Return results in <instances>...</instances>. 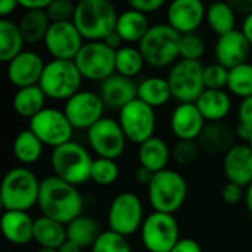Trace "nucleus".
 Wrapping results in <instances>:
<instances>
[{
    "instance_id": "nucleus-1",
    "label": "nucleus",
    "mask_w": 252,
    "mask_h": 252,
    "mask_svg": "<svg viewBox=\"0 0 252 252\" xmlns=\"http://www.w3.org/2000/svg\"><path fill=\"white\" fill-rule=\"evenodd\" d=\"M37 207L44 217L66 226L83 214L84 199L77 186L53 174L41 180Z\"/></svg>"
},
{
    "instance_id": "nucleus-2",
    "label": "nucleus",
    "mask_w": 252,
    "mask_h": 252,
    "mask_svg": "<svg viewBox=\"0 0 252 252\" xmlns=\"http://www.w3.org/2000/svg\"><path fill=\"white\" fill-rule=\"evenodd\" d=\"M118 12L108 0H81L72 22L86 41H103L115 31Z\"/></svg>"
},
{
    "instance_id": "nucleus-3",
    "label": "nucleus",
    "mask_w": 252,
    "mask_h": 252,
    "mask_svg": "<svg viewBox=\"0 0 252 252\" xmlns=\"http://www.w3.org/2000/svg\"><path fill=\"white\" fill-rule=\"evenodd\" d=\"M41 182L27 167L9 170L1 182L0 201L4 211H28L38 204Z\"/></svg>"
},
{
    "instance_id": "nucleus-4",
    "label": "nucleus",
    "mask_w": 252,
    "mask_h": 252,
    "mask_svg": "<svg viewBox=\"0 0 252 252\" xmlns=\"http://www.w3.org/2000/svg\"><path fill=\"white\" fill-rule=\"evenodd\" d=\"M180 40L182 34L168 24H155L149 28L137 47L148 65L165 68L174 65L177 58H180Z\"/></svg>"
},
{
    "instance_id": "nucleus-5",
    "label": "nucleus",
    "mask_w": 252,
    "mask_h": 252,
    "mask_svg": "<svg viewBox=\"0 0 252 252\" xmlns=\"http://www.w3.org/2000/svg\"><path fill=\"white\" fill-rule=\"evenodd\" d=\"M93 158L90 152L78 142H68L55 148L50 155V164L55 176L78 186L90 180Z\"/></svg>"
},
{
    "instance_id": "nucleus-6",
    "label": "nucleus",
    "mask_w": 252,
    "mask_h": 252,
    "mask_svg": "<svg viewBox=\"0 0 252 252\" xmlns=\"http://www.w3.org/2000/svg\"><path fill=\"white\" fill-rule=\"evenodd\" d=\"M188 198V183L176 170L167 168L154 176L148 186V201L154 211L174 214Z\"/></svg>"
},
{
    "instance_id": "nucleus-7",
    "label": "nucleus",
    "mask_w": 252,
    "mask_h": 252,
    "mask_svg": "<svg viewBox=\"0 0 252 252\" xmlns=\"http://www.w3.org/2000/svg\"><path fill=\"white\" fill-rule=\"evenodd\" d=\"M83 80L74 61L52 59L46 63L38 86L47 99L66 102L81 90Z\"/></svg>"
},
{
    "instance_id": "nucleus-8",
    "label": "nucleus",
    "mask_w": 252,
    "mask_h": 252,
    "mask_svg": "<svg viewBox=\"0 0 252 252\" xmlns=\"http://www.w3.org/2000/svg\"><path fill=\"white\" fill-rule=\"evenodd\" d=\"M173 99L179 103H195L204 93V65L198 61H177L167 75Z\"/></svg>"
},
{
    "instance_id": "nucleus-9",
    "label": "nucleus",
    "mask_w": 252,
    "mask_h": 252,
    "mask_svg": "<svg viewBox=\"0 0 252 252\" xmlns=\"http://www.w3.org/2000/svg\"><path fill=\"white\" fill-rule=\"evenodd\" d=\"M142 244L148 252H171L182 239L180 226L174 214L151 213L140 229Z\"/></svg>"
},
{
    "instance_id": "nucleus-10",
    "label": "nucleus",
    "mask_w": 252,
    "mask_h": 252,
    "mask_svg": "<svg viewBox=\"0 0 252 252\" xmlns=\"http://www.w3.org/2000/svg\"><path fill=\"white\" fill-rule=\"evenodd\" d=\"M145 219L146 217L142 199L133 192L118 193L112 199L108 210L109 230L126 238L139 232Z\"/></svg>"
},
{
    "instance_id": "nucleus-11",
    "label": "nucleus",
    "mask_w": 252,
    "mask_h": 252,
    "mask_svg": "<svg viewBox=\"0 0 252 252\" xmlns=\"http://www.w3.org/2000/svg\"><path fill=\"white\" fill-rule=\"evenodd\" d=\"M117 52L103 41H84L74 59L81 77L90 81H105L115 74Z\"/></svg>"
},
{
    "instance_id": "nucleus-12",
    "label": "nucleus",
    "mask_w": 252,
    "mask_h": 252,
    "mask_svg": "<svg viewBox=\"0 0 252 252\" xmlns=\"http://www.w3.org/2000/svg\"><path fill=\"white\" fill-rule=\"evenodd\" d=\"M28 128L41 140L44 146L59 148L72 140L74 127L68 121L63 111L46 106L41 112L32 117Z\"/></svg>"
},
{
    "instance_id": "nucleus-13",
    "label": "nucleus",
    "mask_w": 252,
    "mask_h": 252,
    "mask_svg": "<svg viewBox=\"0 0 252 252\" xmlns=\"http://www.w3.org/2000/svg\"><path fill=\"white\" fill-rule=\"evenodd\" d=\"M118 123L127 140L136 145H142L155 136L157 114L154 108L140 99H134L121 111H118Z\"/></svg>"
},
{
    "instance_id": "nucleus-14",
    "label": "nucleus",
    "mask_w": 252,
    "mask_h": 252,
    "mask_svg": "<svg viewBox=\"0 0 252 252\" xmlns=\"http://www.w3.org/2000/svg\"><path fill=\"white\" fill-rule=\"evenodd\" d=\"M87 142L97 158L117 161L126 151L127 137L118 120L103 117L87 130Z\"/></svg>"
},
{
    "instance_id": "nucleus-15",
    "label": "nucleus",
    "mask_w": 252,
    "mask_h": 252,
    "mask_svg": "<svg viewBox=\"0 0 252 252\" xmlns=\"http://www.w3.org/2000/svg\"><path fill=\"white\" fill-rule=\"evenodd\" d=\"M105 103L99 93L80 90L63 105V112L74 130H89L103 118Z\"/></svg>"
},
{
    "instance_id": "nucleus-16",
    "label": "nucleus",
    "mask_w": 252,
    "mask_h": 252,
    "mask_svg": "<svg viewBox=\"0 0 252 252\" xmlns=\"http://www.w3.org/2000/svg\"><path fill=\"white\" fill-rule=\"evenodd\" d=\"M43 43L53 59L74 61L84 44V38L72 21L52 22Z\"/></svg>"
},
{
    "instance_id": "nucleus-17",
    "label": "nucleus",
    "mask_w": 252,
    "mask_h": 252,
    "mask_svg": "<svg viewBox=\"0 0 252 252\" xmlns=\"http://www.w3.org/2000/svg\"><path fill=\"white\" fill-rule=\"evenodd\" d=\"M207 7L201 0H174L167 7V24L179 34H193L205 21Z\"/></svg>"
},
{
    "instance_id": "nucleus-18",
    "label": "nucleus",
    "mask_w": 252,
    "mask_h": 252,
    "mask_svg": "<svg viewBox=\"0 0 252 252\" xmlns=\"http://www.w3.org/2000/svg\"><path fill=\"white\" fill-rule=\"evenodd\" d=\"M44 66L46 62L38 53L34 50H24L7 63V78L18 89L37 86Z\"/></svg>"
},
{
    "instance_id": "nucleus-19",
    "label": "nucleus",
    "mask_w": 252,
    "mask_h": 252,
    "mask_svg": "<svg viewBox=\"0 0 252 252\" xmlns=\"http://www.w3.org/2000/svg\"><path fill=\"white\" fill-rule=\"evenodd\" d=\"M250 52L251 44L248 43L241 30H233L224 35H220L214 47L216 62L227 69L248 62Z\"/></svg>"
},
{
    "instance_id": "nucleus-20",
    "label": "nucleus",
    "mask_w": 252,
    "mask_h": 252,
    "mask_svg": "<svg viewBox=\"0 0 252 252\" xmlns=\"http://www.w3.org/2000/svg\"><path fill=\"white\" fill-rule=\"evenodd\" d=\"M205 124L195 103H179L170 118V128L177 140H198Z\"/></svg>"
},
{
    "instance_id": "nucleus-21",
    "label": "nucleus",
    "mask_w": 252,
    "mask_h": 252,
    "mask_svg": "<svg viewBox=\"0 0 252 252\" xmlns=\"http://www.w3.org/2000/svg\"><path fill=\"white\" fill-rule=\"evenodd\" d=\"M223 171L227 182L241 188L252 185V149L248 143H236L223 159Z\"/></svg>"
},
{
    "instance_id": "nucleus-22",
    "label": "nucleus",
    "mask_w": 252,
    "mask_h": 252,
    "mask_svg": "<svg viewBox=\"0 0 252 252\" xmlns=\"http://www.w3.org/2000/svg\"><path fill=\"white\" fill-rule=\"evenodd\" d=\"M137 83L120 74H114L99 86V94L109 109L121 111L126 105L137 99Z\"/></svg>"
},
{
    "instance_id": "nucleus-23",
    "label": "nucleus",
    "mask_w": 252,
    "mask_h": 252,
    "mask_svg": "<svg viewBox=\"0 0 252 252\" xmlns=\"http://www.w3.org/2000/svg\"><path fill=\"white\" fill-rule=\"evenodd\" d=\"M236 130L224 121L207 123L198 143L201 151L210 155H226L236 145Z\"/></svg>"
},
{
    "instance_id": "nucleus-24",
    "label": "nucleus",
    "mask_w": 252,
    "mask_h": 252,
    "mask_svg": "<svg viewBox=\"0 0 252 252\" xmlns=\"http://www.w3.org/2000/svg\"><path fill=\"white\" fill-rule=\"evenodd\" d=\"M34 221L25 211H4L1 216L3 236L13 245H27L34 241Z\"/></svg>"
},
{
    "instance_id": "nucleus-25",
    "label": "nucleus",
    "mask_w": 252,
    "mask_h": 252,
    "mask_svg": "<svg viewBox=\"0 0 252 252\" xmlns=\"http://www.w3.org/2000/svg\"><path fill=\"white\" fill-rule=\"evenodd\" d=\"M137 158L142 167L157 174L167 170V165L171 159V148L164 139L154 136L145 143L139 145Z\"/></svg>"
},
{
    "instance_id": "nucleus-26",
    "label": "nucleus",
    "mask_w": 252,
    "mask_h": 252,
    "mask_svg": "<svg viewBox=\"0 0 252 252\" xmlns=\"http://www.w3.org/2000/svg\"><path fill=\"white\" fill-rule=\"evenodd\" d=\"M151 27L152 25H149L148 15L128 7L118 15L115 31L126 44L133 46L134 43L139 44L142 41V38L146 35Z\"/></svg>"
},
{
    "instance_id": "nucleus-27",
    "label": "nucleus",
    "mask_w": 252,
    "mask_h": 252,
    "mask_svg": "<svg viewBox=\"0 0 252 252\" xmlns=\"http://www.w3.org/2000/svg\"><path fill=\"white\" fill-rule=\"evenodd\" d=\"M199 112L205 118L207 123H217L224 121L232 109V99L226 90H208L205 89L204 93L195 102Z\"/></svg>"
},
{
    "instance_id": "nucleus-28",
    "label": "nucleus",
    "mask_w": 252,
    "mask_h": 252,
    "mask_svg": "<svg viewBox=\"0 0 252 252\" xmlns=\"http://www.w3.org/2000/svg\"><path fill=\"white\" fill-rule=\"evenodd\" d=\"M34 241L41 248L59 250L68 241L66 226L41 216L34 221Z\"/></svg>"
},
{
    "instance_id": "nucleus-29",
    "label": "nucleus",
    "mask_w": 252,
    "mask_h": 252,
    "mask_svg": "<svg viewBox=\"0 0 252 252\" xmlns=\"http://www.w3.org/2000/svg\"><path fill=\"white\" fill-rule=\"evenodd\" d=\"M173 97L168 80L159 75L148 77L137 86V99L149 105L151 108H159L170 102Z\"/></svg>"
},
{
    "instance_id": "nucleus-30",
    "label": "nucleus",
    "mask_w": 252,
    "mask_h": 252,
    "mask_svg": "<svg viewBox=\"0 0 252 252\" xmlns=\"http://www.w3.org/2000/svg\"><path fill=\"white\" fill-rule=\"evenodd\" d=\"M50 25L52 21L46 10H25L18 22L25 43L30 44L44 41Z\"/></svg>"
},
{
    "instance_id": "nucleus-31",
    "label": "nucleus",
    "mask_w": 252,
    "mask_h": 252,
    "mask_svg": "<svg viewBox=\"0 0 252 252\" xmlns=\"http://www.w3.org/2000/svg\"><path fill=\"white\" fill-rule=\"evenodd\" d=\"M46 94L41 90V87L37 86H30V87H24V89H18L16 93L13 94V109L15 112L22 117V118H28L31 120L32 117H35L38 112H41L46 106Z\"/></svg>"
},
{
    "instance_id": "nucleus-32",
    "label": "nucleus",
    "mask_w": 252,
    "mask_h": 252,
    "mask_svg": "<svg viewBox=\"0 0 252 252\" xmlns=\"http://www.w3.org/2000/svg\"><path fill=\"white\" fill-rule=\"evenodd\" d=\"M24 44L25 40L18 24L10 19H0V61L9 63L24 52Z\"/></svg>"
},
{
    "instance_id": "nucleus-33",
    "label": "nucleus",
    "mask_w": 252,
    "mask_h": 252,
    "mask_svg": "<svg viewBox=\"0 0 252 252\" xmlns=\"http://www.w3.org/2000/svg\"><path fill=\"white\" fill-rule=\"evenodd\" d=\"M100 233L102 232L99 223L90 216L81 214L69 224H66L68 241L77 244L81 248H92Z\"/></svg>"
},
{
    "instance_id": "nucleus-34",
    "label": "nucleus",
    "mask_w": 252,
    "mask_h": 252,
    "mask_svg": "<svg viewBox=\"0 0 252 252\" xmlns=\"http://www.w3.org/2000/svg\"><path fill=\"white\" fill-rule=\"evenodd\" d=\"M43 148L44 145L41 143V140L30 128H25L16 134L12 151H13L15 158L21 164L31 165V164H35L41 158Z\"/></svg>"
},
{
    "instance_id": "nucleus-35",
    "label": "nucleus",
    "mask_w": 252,
    "mask_h": 252,
    "mask_svg": "<svg viewBox=\"0 0 252 252\" xmlns=\"http://www.w3.org/2000/svg\"><path fill=\"white\" fill-rule=\"evenodd\" d=\"M205 21L208 27L220 37L224 35L235 28L236 25V12L230 6L229 1H216L207 7Z\"/></svg>"
},
{
    "instance_id": "nucleus-36",
    "label": "nucleus",
    "mask_w": 252,
    "mask_h": 252,
    "mask_svg": "<svg viewBox=\"0 0 252 252\" xmlns=\"http://www.w3.org/2000/svg\"><path fill=\"white\" fill-rule=\"evenodd\" d=\"M145 59L139 47H134L131 44L123 46L120 50H117L115 56V72L120 75H124L127 78H133L139 75L145 66Z\"/></svg>"
},
{
    "instance_id": "nucleus-37",
    "label": "nucleus",
    "mask_w": 252,
    "mask_h": 252,
    "mask_svg": "<svg viewBox=\"0 0 252 252\" xmlns=\"http://www.w3.org/2000/svg\"><path fill=\"white\" fill-rule=\"evenodd\" d=\"M227 89L241 99L252 96V63L245 62L229 69Z\"/></svg>"
},
{
    "instance_id": "nucleus-38",
    "label": "nucleus",
    "mask_w": 252,
    "mask_h": 252,
    "mask_svg": "<svg viewBox=\"0 0 252 252\" xmlns=\"http://www.w3.org/2000/svg\"><path fill=\"white\" fill-rule=\"evenodd\" d=\"M120 177V167L117 161L106 158H94L90 173V180L99 186H111Z\"/></svg>"
},
{
    "instance_id": "nucleus-39",
    "label": "nucleus",
    "mask_w": 252,
    "mask_h": 252,
    "mask_svg": "<svg viewBox=\"0 0 252 252\" xmlns=\"http://www.w3.org/2000/svg\"><path fill=\"white\" fill-rule=\"evenodd\" d=\"M92 252H133L128 238L121 236L112 230H105L99 235Z\"/></svg>"
},
{
    "instance_id": "nucleus-40",
    "label": "nucleus",
    "mask_w": 252,
    "mask_h": 252,
    "mask_svg": "<svg viewBox=\"0 0 252 252\" xmlns=\"http://www.w3.org/2000/svg\"><path fill=\"white\" fill-rule=\"evenodd\" d=\"M201 152V146L198 140H177L171 148V159L182 165H190L193 164Z\"/></svg>"
},
{
    "instance_id": "nucleus-41",
    "label": "nucleus",
    "mask_w": 252,
    "mask_h": 252,
    "mask_svg": "<svg viewBox=\"0 0 252 252\" xmlns=\"http://www.w3.org/2000/svg\"><path fill=\"white\" fill-rule=\"evenodd\" d=\"M229 81V69L214 62L204 66V86L208 90H224Z\"/></svg>"
},
{
    "instance_id": "nucleus-42",
    "label": "nucleus",
    "mask_w": 252,
    "mask_h": 252,
    "mask_svg": "<svg viewBox=\"0 0 252 252\" xmlns=\"http://www.w3.org/2000/svg\"><path fill=\"white\" fill-rule=\"evenodd\" d=\"M205 43L204 40L196 34H186L182 35L180 40V58L186 61H198L201 62V58L205 53Z\"/></svg>"
},
{
    "instance_id": "nucleus-43",
    "label": "nucleus",
    "mask_w": 252,
    "mask_h": 252,
    "mask_svg": "<svg viewBox=\"0 0 252 252\" xmlns=\"http://www.w3.org/2000/svg\"><path fill=\"white\" fill-rule=\"evenodd\" d=\"M77 3L71 0H52L46 9L52 22H68L74 19Z\"/></svg>"
},
{
    "instance_id": "nucleus-44",
    "label": "nucleus",
    "mask_w": 252,
    "mask_h": 252,
    "mask_svg": "<svg viewBox=\"0 0 252 252\" xmlns=\"http://www.w3.org/2000/svg\"><path fill=\"white\" fill-rule=\"evenodd\" d=\"M247 192H244V188L227 182L223 188H221V199L224 201V204L227 205H236L242 201V198L245 196Z\"/></svg>"
},
{
    "instance_id": "nucleus-45",
    "label": "nucleus",
    "mask_w": 252,
    "mask_h": 252,
    "mask_svg": "<svg viewBox=\"0 0 252 252\" xmlns=\"http://www.w3.org/2000/svg\"><path fill=\"white\" fill-rule=\"evenodd\" d=\"M252 131V96L242 99L238 108V124Z\"/></svg>"
},
{
    "instance_id": "nucleus-46",
    "label": "nucleus",
    "mask_w": 252,
    "mask_h": 252,
    "mask_svg": "<svg viewBox=\"0 0 252 252\" xmlns=\"http://www.w3.org/2000/svg\"><path fill=\"white\" fill-rule=\"evenodd\" d=\"M164 4H165L164 0H131V1H128V7H131L137 12H142L145 15L158 12L159 9L164 7Z\"/></svg>"
},
{
    "instance_id": "nucleus-47",
    "label": "nucleus",
    "mask_w": 252,
    "mask_h": 252,
    "mask_svg": "<svg viewBox=\"0 0 252 252\" xmlns=\"http://www.w3.org/2000/svg\"><path fill=\"white\" fill-rule=\"evenodd\" d=\"M171 252H202V248L198 241H195L192 238H182L174 245Z\"/></svg>"
},
{
    "instance_id": "nucleus-48",
    "label": "nucleus",
    "mask_w": 252,
    "mask_h": 252,
    "mask_svg": "<svg viewBox=\"0 0 252 252\" xmlns=\"http://www.w3.org/2000/svg\"><path fill=\"white\" fill-rule=\"evenodd\" d=\"M52 0H18L19 7L25 10H46Z\"/></svg>"
},
{
    "instance_id": "nucleus-49",
    "label": "nucleus",
    "mask_w": 252,
    "mask_h": 252,
    "mask_svg": "<svg viewBox=\"0 0 252 252\" xmlns=\"http://www.w3.org/2000/svg\"><path fill=\"white\" fill-rule=\"evenodd\" d=\"M230 6L233 7V10L236 12V15H244L248 16L252 13V0H233V1H229Z\"/></svg>"
},
{
    "instance_id": "nucleus-50",
    "label": "nucleus",
    "mask_w": 252,
    "mask_h": 252,
    "mask_svg": "<svg viewBox=\"0 0 252 252\" xmlns=\"http://www.w3.org/2000/svg\"><path fill=\"white\" fill-rule=\"evenodd\" d=\"M154 176H155V174H154L151 170H148V168H145V167H142V165H139V168H137L136 173H134L136 182H137L139 185H146V186L151 185Z\"/></svg>"
},
{
    "instance_id": "nucleus-51",
    "label": "nucleus",
    "mask_w": 252,
    "mask_h": 252,
    "mask_svg": "<svg viewBox=\"0 0 252 252\" xmlns=\"http://www.w3.org/2000/svg\"><path fill=\"white\" fill-rule=\"evenodd\" d=\"M19 7L18 0H1L0 1V16L1 19H7L10 13H13Z\"/></svg>"
},
{
    "instance_id": "nucleus-52",
    "label": "nucleus",
    "mask_w": 252,
    "mask_h": 252,
    "mask_svg": "<svg viewBox=\"0 0 252 252\" xmlns=\"http://www.w3.org/2000/svg\"><path fill=\"white\" fill-rule=\"evenodd\" d=\"M103 43H105L108 47H111L112 50H115V52H117V50H120L123 46H126V43L123 41V38L118 35V32H117V31L111 32V34L103 40Z\"/></svg>"
},
{
    "instance_id": "nucleus-53",
    "label": "nucleus",
    "mask_w": 252,
    "mask_h": 252,
    "mask_svg": "<svg viewBox=\"0 0 252 252\" xmlns=\"http://www.w3.org/2000/svg\"><path fill=\"white\" fill-rule=\"evenodd\" d=\"M241 31H242V34L245 35V38L248 40V43L251 44V47H252V13L244 18V21H242V27H241Z\"/></svg>"
},
{
    "instance_id": "nucleus-54",
    "label": "nucleus",
    "mask_w": 252,
    "mask_h": 252,
    "mask_svg": "<svg viewBox=\"0 0 252 252\" xmlns=\"http://www.w3.org/2000/svg\"><path fill=\"white\" fill-rule=\"evenodd\" d=\"M83 251V248L81 247H78L77 244H74V242H71V241H66L59 250L58 252H81Z\"/></svg>"
},
{
    "instance_id": "nucleus-55",
    "label": "nucleus",
    "mask_w": 252,
    "mask_h": 252,
    "mask_svg": "<svg viewBox=\"0 0 252 252\" xmlns=\"http://www.w3.org/2000/svg\"><path fill=\"white\" fill-rule=\"evenodd\" d=\"M245 202H247V208L250 211L252 217V185L247 189V193H245Z\"/></svg>"
},
{
    "instance_id": "nucleus-56",
    "label": "nucleus",
    "mask_w": 252,
    "mask_h": 252,
    "mask_svg": "<svg viewBox=\"0 0 252 252\" xmlns=\"http://www.w3.org/2000/svg\"><path fill=\"white\" fill-rule=\"evenodd\" d=\"M37 252H58V250H52V248H40Z\"/></svg>"
},
{
    "instance_id": "nucleus-57",
    "label": "nucleus",
    "mask_w": 252,
    "mask_h": 252,
    "mask_svg": "<svg viewBox=\"0 0 252 252\" xmlns=\"http://www.w3.org/2000/svg\"><path fill=\"white\" fill-rule=\"evenodd\" d=\"M248 145L251 146V149H252V139H251V140H250V143H248Z\"/></svg>"
}]
</instances>
